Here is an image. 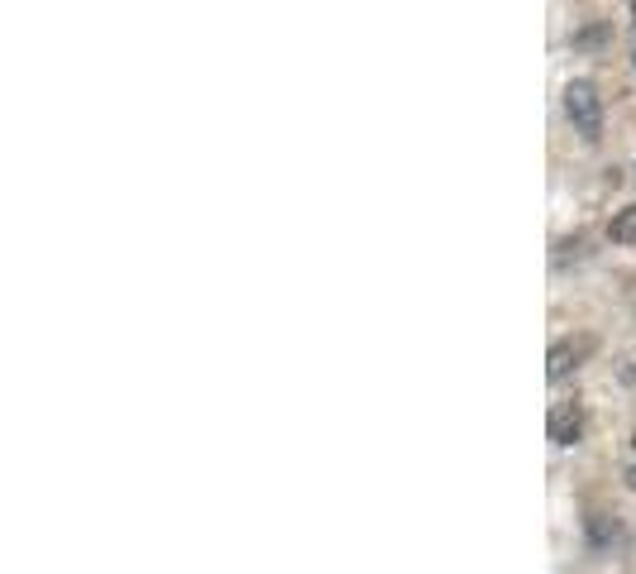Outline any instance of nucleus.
<instances>
[{
    "label": "nucleus",
    "instance_id": "1",
    "mask_svg": "<svg viewBox=\"0 0 636 574\" xmlns=\"http://www.w3.org/2000/svg\"><path fill=\"white\" fill-rule=\"evenodd\" d=\"M565 115H570L574 130L593 144L603 134V96H598V87L593 82H570L565 87Z\"/></svg>",
    "mask_w": 636,
    "mask_h": 574
},
{
    "label": "nucleus",
    "instance_id": "2",
    "mask_svg": "<svg viewBox=\"0 0 636 574\" xmlns=\"http://www.w3.org/2000/svg\"><path fill=\"white\" fill-rule=\"evenodd\" d=\"M550 441L560 445V450H570V445L584 441V407L579 402H560V407H550Z\"/></svg>",
    "mask_w": 636,
    "mask_h": 574
},
{
    "label": "nucleus",
    "instance_id": "3",
    "mask_svg": "<svg viewBox=\"0 0 636 574\" xmlns=\"http://www.w3.org/2000/svg\"><path fill=\"white\" fill-rule=\"evenodd\" d=\"M589 350H593V340H555V345H550V354H546L550 383H560V378L570 374V369H579Z\"/></svg>",
    "mask_w": 636,
    "mask_h": 574
},
{
    "label": "nucleus",
    "instance_id": "4",
    "mask_svg": "<svg viewBox=\"0 0 636 574\" xmlns=\"http://www.w3.org/2000/svg\"><path fill=\"white\" fill-rule=\"evenodd\" d=\"M617 536H622V522H617L613 512H589V517H584V541H589V551H613Z\"/></svg>",
    "mask_w": 636,
    "mask_h": 574
},
{
    "label": "nucleus",
    "instance_id": "5",
    "mask_svg": "<svg viewBox=\"0 0 636 574\" xmlns=\"http://www.w3.org/2000/svg\"><path fill=\"white\" fill-rule=\"evenodd\" d=\"M570 44L579 48V53H603V48L613 44V20H589V24H579Z\"/></svg>",
    "mask_w": 636,
    "mask_h": 574
},
{
    "label": "nucleus",
    "instance_id": "6",
    "mask_svg": "<svg viewBox=\"0 0 636 574\" xmlns=\"http://www.w3.org/2000/svg\"><path fill=\"white\" fill-rule=\"evenodd\" d=\"M608 240H613V244H636V201H632V206H622V211L613 216Z\"/></svg>",
    "mask_w": 636,
    "mask_h": 574
},
{
    "label": "nucleus",
    "instance_id": "7",
    "mask_svg": "<svg viewBox=\"0 0 636 574\" xmlns=\"http://www.w3.org/2000/svg\"><path fill=\"white\" fill-rule=\"evenodd\" d=\"M627 484H632V488H636V464H632V469H627Z\"/></svg>",
    "mask_w": 636,
    "mask_h": 574
},
{
    "label": "nucleus",
    "instance_id": "8",
    "mask_svg": "<svg viewBox=\"0 0 636 574\" xmlns=\"http://www.w3.org/2000/svg\"><path fill=\"white\" fill-rule=\"evenodd\" d=\"M632 15H636V5H632Z\"/></svg>",
    "mask_w": 636,
    "mask_h": 574
},
{
    "label": "nucleus",
    "instance_id": "9",
    "mask_svg": "<svg viewBox=\"0 0 636 574\" xmlns=\"http://www.w3.org/2000/svg\"><path fill=\"white\" fill-rule=\"evenodd\" d=\"M632 63H636V53H632Z\"/></svg>",
    "mask_w": 636,
    "mask_h": 574
}]
</instances>
